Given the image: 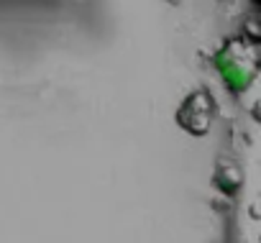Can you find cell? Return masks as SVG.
<instances>
[{
	"instance_id": "1",
	"label": "cell",
	"mask_w": 261,
	"mask_h": 243,
	"mask_svg": "<svg viewBox=\"0 0 261 243\" xmlns=\"http://www.w3.org/2000/svg\"><path fill=\"white\" fill-rule=\"evenodd\" d=\"M210 123H213V100H210V95L205 90L192 92L185 100V105L177 110V126L182 131H187L190 136L202 139L210 131Z\"/></svg>"
}]
</instances>
